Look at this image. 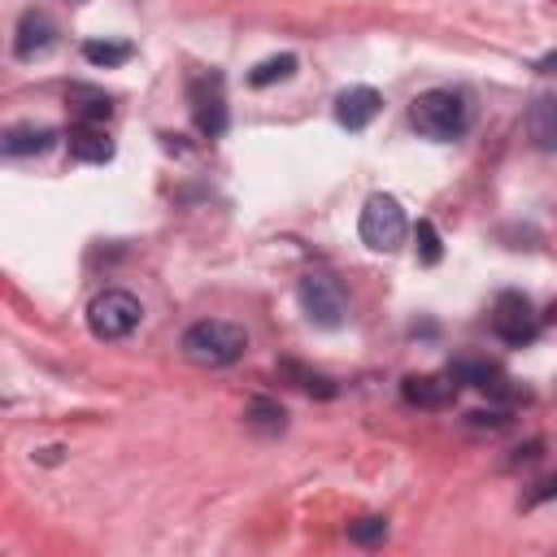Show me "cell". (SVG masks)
Returning <instances> with one entry per match:
<instances>
[{
    "mask_svg": "<svg viewBox=\"0 0 557 557\" xmlns=\"http://www.w3.org/2000/svg\"><path fill=\"white\" fill-rule=\"evenodd\" d=\"M409 122H413L418 135L444 144V139L466 135V126H470V104H466V96L453 91V87H431V91H422V96L409 104Z\"/></svg>",
    "mask_w": 557,
    "mask_h": 557,
    "instance_id": "cell-2",
    "label": "cell"
},
{
    "mask_svg": "<svg viewBox=\"0 0 557 557\" xmlns=\"http://www.w3.org/2000/svg\"><path fill=\"white\" fill-rule=\"evenodd\" d=\"M535 70H544V74H557V52H548V57H540V65Z\"/></svg>",
    "mask_w": 557,
    "mask_h": 557,
    "instance_id": "cell-24",
    "label": "cell"
},
{
    "mask_svg": "<svg viewBox=\"0 0 557 557\" xmlns=\"http://www.w3.org/2000/svg\"><path fill=\"white\" fill-rule=\"evenodd\" d=\"M65 144H70V157L74 161H87V165H104L113 157V139L104 135L100 122H74L65 131Z\"/></svg>",
    "mask_w": 557,
    "mask_h": 557,
    "instance_id": "cell-10",
    "label": "cell"
},
{
    "mask_svg": "<svg viewBox=\"0 0 557 557\" xmlns=\"http://www.w3.org/2000/svg\"><path fill=\"white\" fill-rule=\"evenodd\" d=\"M527 139L540 152H557V96H535L527 109Z\"/></svg>",
    "mask_w": 557,
    "mask_h": 557,
    "instance_id": "cell-12",
    "label": "cell"
},
{
    "mask_svg": "<svg viewBox=\"0 0 557 557\" xmlns=\"http://www.w3.org/2000/svg\"><path fill=\"white\" fill-rule=\"evenodd\" d=\"M448 374H453L457 387H479V392H487V396H513V392H509V379H505V370H500L496 361L461 357V361L448 366Z\"/></svg>",
    "mask_w": 557,
    "mask_h": 557,
    "instance_id": "cell-8",
    "label": "cell"
},
{
    "mask_svg": "<svg viewBox=\"0 0 557 557\" xmlns=\"http://www.w3.org/2000/svg\"><path fill=\"white\" fill-rule=\"evenodd\" d=\"M413 248H418V261L422 265H440V257H444V244H440V231H435V222H418L413 226Z\"/></svg>",
    "mask_w": 557,
    "mask_h": 557,
    "instance_id": "cell-20",
    "label": "cell"
},
{
    "mask_svg": "<svg viewBox=\"0 0 557 557\" xmlns=\"http://www.w3.org/2000/svg\"><path fill=\"white\" fill-rule=\"evenodd\" d=\"M348 540H352V544H361V548H370V544H383V540H387V518H379V513H366V518L348 522Z\"/></svg>",
    "mask_w": 557,
    "mask_h": 557,
    "instance_id": "cell-21",
    "label": "cell"
},
{
    "mask_svg": "<svg viewBox=\"0 0 557 557\" xmlns=\"http://www.w3.org/2000/svg\"><path fill=\"white\" fill-rule=\"evenodd\" d=\"M52 44H57V26H52V17H48L44 9H26V13L17 17L13 52H17L22 61H35V57H44Z\"/></svg>",
    "mask_w": 557,
    "mask_h": 557,
    "instance_id": "cell-7",
    "label": "cell"
},
{
    "mask_svg": "<svg viewBox=\"0 0 557 557\" xmlns=\"http://www.w3.org/2000/svg\"><path fill=\"white\" fill-rule=\"evenodd\" d=\"M139 318H144V305L122 287H109L87 305V326L96 339H126L139 326Z\"/></svg>",
    "mask_w": 557,
    "mask_h": 557,
    "instance_id": "cell-4",
    "label": "cell"
},
{
    "mask_svg": "<svg viewBox=\"0 0 557 557\" xmlns=\"http://www.w3.org/2000/svg\"><path fill=\"white\" fill-rule=\"evenodd\" d=\"M135 57V48L126 44V39H87L83 44V61H91V65H122V61H131Z\"/></svg>",
    "mask_w": 557,
    "mask_h": 557,
    "instance_id": "cell-18",
    "label": "cell"
},
{
    "mask_svg": "<svg viewBox=\"0 0 557 557\" xmlns=\"http://www.w3.org/2000/svg\"><path fill=\"white\" fill-rule=\"evenodd\" d=\"M383 109V96L374 87H348L335 96V122L348 131H366Z\"/></svg>",
    "mask_w": 557,
    "mask_h": 557,
    "instance_id": "cell-9",
    "label": "cell"
},
{
    "mask_svg": "<svg viewBox=\"0 0 557 557\" xmlns=\"http://www.w3.org/2000/svg\"><path fill=\"white\" fill-rule=\"evenodd\" d=\"M65 104H70V113H74L78 122H104V117L113 113V100H109L100 87H87V83H70Z\"/></svg>",
    "mask_w": 557,
    "mask_h": 557,
    "instance_id": "cell-13",
    "label": "cell"
},
{
    "mask_svg": "<svg viewBox=\"0 0 557 557\" xmlns=\"http://www.w3.org/2000/svg\"><path fill=\"white\" fill-rule=\"evenodd\" d=\"M57 139V131L52 126H35V122H17V126H9L4 131V139H0V148L9 152V157H30V152H44L48 144Z\"/></svg>",
    "mask_w": 557,
    "mask_h": 557,
    "instance_id": "cell-14",
    "label": "cell"
},
{
    "mask_svg": "<svg viewBox=\"0 0 557 557\" xmlns=\"http://www.w3.org/2000/svg\"><path fill=\"white\" fill-rule=\"evenodd\" d=\"M244 418H248V426L261 431V435H283V431H287V409H283L278 400H265V396H257Z\"/></svg>",
    "mask_w": 557,
    "mask_h": 557,
    "instance_id": "cell-17",
    "label": "cell"
},
{
    "mask_svg": "<svg viewBox=\"0 0 557 557\" xmlns=\"http://www.w3.org/2000/svg\"><path fill=\"white\" fill-rule=\"evenodd\" d=\"M492 331L505 344H531L540 335V313L522 292H500L496 309H492Z\"/></svg>",
    "mask_w": 557,
    "mask_h": 557,
    "instance_id": "cell-6",
    "label": "cell"
},
{
    "mask_svg": "<svg viewBox=\"0 0 557 557\" xmlns=\"http://www.w3.org/2000/svg\"><path fill=\"white\" fill-rule=\"evenodd\" d=\"M191 109H196V126L209 135V139H218L222 131H226V104H222V91L213 87V91H205L200 83L191 87Z\"/></svg>",
    "mask_w": 557,
    "mask_h": 557,
    "instance_id": "cell-15",
    "label": "cell"
},
{
    "mask_svg": "<svg viewBox=\"0 0 557 557\" xmlns=\"http://www.w3.org/2000/svg\"><path fill=\"white\" fill-rule=\"evenodd\" d=\"M357 231H361V244L374 248V252H392V248H400V239H405V231H409L400 200L374 191V196L366 200V209H361Z\"/></svg>",
    "mask_w": 557,
    "mask_h": 557,
    "instance_id": "cell-3",
    "label": "cell"
},
{
    "mask_svg": "<svg viewBox=\"0 0 557 557\" xmlns=\"http://www.w3.org/2000/svg\"><path fill=\"white\" fill-rule=\"evenodd\" d=\"M296 300H300L305 318L313 326H322V331H335L348 318V296H344V287L331 274H305L296 283Z\"/></svg>",
    "mask_w": 557,
    "mask_h": 557,
    "instance_id": "cell-5",
    "label": "cell"
},
{
    "mask_svg": "<svg viewBox=\"0 0 557 557\" xmlns=\"http://www.w3.org/2000/svg\"><path fill=\"white\" fill-rule=\"evenodd\" d=\"M178 348H183V357H187L191 366L218 370V366H231V361L244 357L248 331H244L239 322H226V318H200V322H191V326L183 331Z\"/></svg>",
    "mask_w": 557,
    "mask_h": 557,
    "instance_id": "cell-1",
    "label": "cell"
},
{
    "mask_svg": "<svg viewBox=\"0 0 557 557\" xmlns=\"http://www.w3.org/2000/svg\"><path fill=\"white\" fill-rule=\"evenodd\" d=\"M278 374H283V379H296V387H305V392H309V396H318V400H331V396H339L335 379H331V374H318V370H309V366L283 361V366H278Z\"/></svg>",
    "mask_w": 557,
    "mask_h": 557,
    "instance_id": "cell-16",
    "label": "cell"
},
{
    "mask_svg": "<svg viewBox=\"0 0 557 557\" xmlns=\"http://www.w3.org/2000/svg\"><path fill=\"white\" fill-rule=\"evenodd\" d=\"M470 422H474V426H505L509 418H505L500 409H492V413H483V409H479V413H470Z\"/></svg>",
    "mask_w": 557,
    "mask_h": 557,
    "instance_id": "cell-23",
    "label": "cell"
},
{
    "mask_svg": "<svg viewBox=\"0 0 557 557\" xmlns=\"http://www.w3.org/2000/svg\"><path fill=\"white\" fill-rule=\"evenodd\" d=\"M400 392H405V400L418 405V409H444V405H453L457 383H453V374H409V379L400 383Z\"/></svg>",
    "mask_w": 557,
    "mask_h": 557,
    "instance_id": "cell-11",
    "label": "cell"
},
{
    "mask_svg": "<svg viewBox=\"0 0 557 557\" xmlns=\"http://www.w3.org/2000/svg\"><path fill=\"white\" fill-rule=\"evenodd\" d=\"M557 496V474H544L531 492H527V505H540V500H553Z\"/></svg>",
    "mask_w": 557,
    "mask_h": 557,
    "instance_id": "cell-22",
    "label": "cell"
},
{
    "mask_svg": "<svg viewBox=\"0 0 557 557\" xmlns=\"http://www.w3.org/2000/svg\"><path fill=\"white\" fill-rule=\"evenodd\" d=\"M292 74H296V57H292V52H278V57L257 61V65L248 70V83H252V87H270V83H283V78H292Z\"/></svg>",
    "mask_w": 557,
    "mask_h": 557,
    "instance_id": "cell-19",
    "label": "cell"
}]
</instances>
